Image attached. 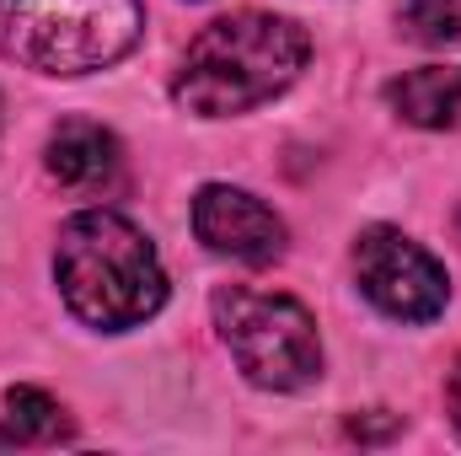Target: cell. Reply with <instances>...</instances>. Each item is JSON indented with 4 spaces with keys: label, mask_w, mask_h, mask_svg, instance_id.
<instances>
[{
    "label": "cell",
    "mask_w": 461,
    "mask_h": 456,
    "mask_svg": "<svg viewBox=\"0 0 461 456\" xmlns=\"http://www.w3.org/2000/svg\"><path fill=\"white\" fill-rule=\"evenodd\" d=\"M306 54H312V43L290 16L236 11V16L210 22L188 43L172 97H177V108L199 118L247 114V108L279 97L306 70Z\"/></svg>",
    "instance_id": "6da1fadb"
},
{
    "label": "cell",
    "mask_w": 461,
    "mask_h": 456,
    "mask_svg": "<svg viewBox=\"0 0 461 456\" xmlns=\"http://www.w3.org/2000/svg\"><path fill=\"white\" fill-rule=\"evenodd\" d=\"M54 279L65 306L103 333H123L161 312L167 274L156 247L113 210H81L59 226Z\"/></svg>",
    "instance_id": "7a4b0ae2"
},
{
    "label": "cell",
    "mask_w": 461,
    "mask_h": 456,
    "mask_svg": "<svg viewBox=\"0 0 461 456\" xmlns=\"http://www.w3.org/2000/svg\"><path fill=\"white\" fill-rule=\"evenodd\" d=\"M140 0H0V59L43 76H86L140 43Z\"/></svg>",
    "instance_id": "3957f363"
},
{
    "label": "cell",
    "mask_w": 461,
    "mask_h": 456,
    "mask_svg": "<svg viewBox=\"0 0 461 456\" xmlns=\"http://www.w3.org/2000/svg\"><path fill=\"white\" fill-rule=\"evenodd\" d=\"M215 328L241 376L263 392H301L322 376V339L301 301L226 285L215 290Z\"/></svg>",
    "instance_id": "277c9868"
},
{
    "label": "cell",
    "mask_w": 461,
    "mask_h": 456,
    "mask_svg": "<svg viewBox=\"0 0 461 456\" xmlns=\"http://www.w3.org/2000/svg\"><path fill=\"white\" fill-rule=\"evenodd\" d=\"M354 279H359L365 301L381 306L397 323H429L451 301L446 269L419 242H408L392 226L359 231V242H354Z\"/></svg>",
    "instance_id": "5b68a950"
},
{
    "label": "cell",
    "mask_w": 461,
    "mask_h": 456,
    "mask_svg": "<svg viewBox=\"0 0 461 456\" xmlns=\"http://www.w3.org/2000/svg\"><path fill=\"white\" fill-rule=\"evenodd\" d=\"M194 231L210 252L236 258V263H274L285 252V221L247 188L230 183H210L194 199Z\"/></svg>",
    "instance_id": "8992f818"
},
{
    "label": "cell",
    "mask_w": 461,
    "mask_h": 456,
    "mask_svg": "<svg viewBox=\"0 0 461 456\" xmlns=\"http://www.w3.org/2000/svg\"><path fill=\"white\" fill-rule=\"evenodd\" d=\"M43 167L70 194H108V188H118V178H123V150H118L113 129H103L92 118H65L49 134Z\"/></svg>",
    "instance_id": "52a82bcc"
},
{
    "label": "cell",
    "mask_w": 461,
    "mask_h": 456,
    "mask_svg": "<svg viewBox=\"0 0 461 456\" xmlns=\"http://www.w3.org/2000/svg\"><path fill=\"white\" fill-rule=\"evenodd\" d=\"M397 118L419 129H461V65H424L386 87Z\"/></svg>",
    "instance_id": "ba28073f"
},
{
    "label": "cell",
    "mask_w": 461,
    "mask_h": 456,
    "mask_svg": "<svg viewBox=\"0 0 461 456\" xmlns=\"http://www.w3.org/2000/svg\"><path fill=\"white\" fill-rule=\"evenodd\" d=\"M59 441H70L65 408L38 387H11L5 419H0V446H59Z\"/></svg>",
    "instance_id": "9c48e42d"
},
{
    "label": "cell",
    "mask_w": 461,
    "mask_h": 456,
    "mask_svg": "<svg viewBox=\"0 0 461 456\" xmlns=\"http://www.w3.org/2000/svg\"><path fill=\"white\" fill-rule=\"evenodd\" d=\"M397 27L408 43L461 49V0H397Z\"/></svg>",
    "instance_id": "30bf717a"
},
{
    "label": "cell",
    "mask_w": 461,
    "mask_h": 456,
    "mask_svg": "<svg viewBox=\"0 0 461 456\" xmlns=\"http://www.w3.org/2000/svg\"><path fill=\"white\" fill-rule=\"evenodd\" d=\"M392 430H397L392 414H386L381 424H370V419H348V435H354V441H381V435H392Z\"/></svg>",
    "instance_id": "8fae6325"
},
{
    "label": "cell",
    "mask_w": 461,
    "mask_h": 456,
    "mask_svg": "<svg viewBox=\"0 0 461 456\" xmlns=\"http://www.w3.org/2000/svg\"><path fill=\"white\" fill-rule=\"evenodd\" d=\"M446 408H451V424H456V435H461V360L446 376Z\"/></svg>",
    "instance_id": "7c38bea8"
},
{
    "label": "cell",
    "mask_w": 461,
    "mask_h": 456,
    "mask_svg": "<svg viewBox=\"0 0 461 456\" xmlns=\"http://www.w3.org/2000/svg\"><path fill=\"white\" fill-rule=\"evenodd\" d=\"M456 231H461V210H456Z\"/></svg>",
    "instance_id": "4fadbf2b"
}]
</instances>
